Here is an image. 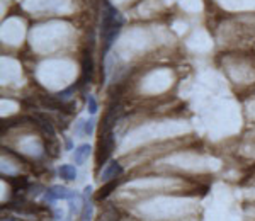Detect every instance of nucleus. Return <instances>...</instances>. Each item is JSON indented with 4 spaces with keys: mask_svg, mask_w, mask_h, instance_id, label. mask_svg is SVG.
<instances>
[{
    "mask_svg": "<svg viewBox=\"0 0 255 221\" xmlns=\"http://www.w3.org/2000/svg\"><path fill=\"white\" fill-rule=\"evenodd\" d=\"M123 24H125V19L119 14V10L112 7L111 3H106V12L102 16V37L108 36L116 27H121Z\"/></svg>",
    "mask_w": 255,
    "mask_h": 221,
    "instance_id": "f03ea898",
    "label": "nucleus"
},
{
    "mask_svg": "<svg viewBox=\"0 0 255 221\" xmlns=\"http://www.w3.org/2000/svg\"><path fill=\"white\" fill-rule=\"evenodd\" d=\"M33 121H34V123H37V128H39V129L43 131V133L46 134V136L55 138V128H53V124H51L50 121L46 119V117H43V116H34Z\"/></svg>",
    "mask_w": 255,
    "mask_h": 221,
    "instance_id": "0eeeda50",
    "label": "nucleus"
},
{
    "mask_svg": "<svg viewBox=\"0 0 255 221\" xmlns=\"http://www.w3.org/2000/svg\"><path fill=\"white\" fill-rule=\"evenodd\" d=\"M91 153H92V147L89 143H84V145H80V147H77L73 151L75 165H84L85 160L91 157Z\"/></svg>",
    "mask_w": 255,
    "mask_h": 221,
    "instance_id": "423d86ee",
    "label": "nucleus"
},
{
    "mask_svg": "<svg viewBox=\"0 0 255 221\" xmlns=\"http://www.w3.org/2000/svg\"><path fill=\"white\" fill-rule=\"evenodd\" d=\"M92 74H94V61H92L91 55H85L82 60V77H80V85H85L92 80Z\"/></svg>",
    "mask_w": 255,
    "mask_h": 221,
    "instance_id": "39448f33",
    "label": "nucleus"
},
{
    "mask_svg": "<svg viewBox=\"0 0 255 221\" xmlns=\"http://www.w3.org/2000/svg\"><path fill=\"white\" fill-rule=\"evenodd\" d=\"M121 174H123V165L119 164L118 160H111L108 165H104V168H102V172H101V179H99V181L101 182L114 181V179H118Z\"/></svg>",
    "mask_w": 255,
    "mask_h": 221,
    "instance_id": "20e7f679",
    "label": "nucleus"
},
{
    "mask_svg": "<svg viewBox=\"0 0 255 221\" xmlns=\"http://www.w3.org/2000/svg\"><path fill=\"white\" fill-rule=\"evenodd\" d=\"M94 128H95V119L85 121V124H84V134L85 136H91V134L94 133Z\"/></svg>",
    "mask_w": 255,
    "mask_h": 221,
    "instance_id": "f8f14e48",
    "label": "nucleus"
},
{
    "mask_svg": "<svg viewBox=\"0 0 255 221\" xmlns=\"http://www.w3.org/2000/svg\"><path fill=\"white\" fill-rule=\"evenodd\" d=\"M9 182L16 192H19L20 189H26L27 185H29V182H27L26 177H9Z\"/></svg>",
    "mask_w": 255,
    "mask_h": 221,
    "instance_id": "9d476101",
    "label": "nucleus"
},
{
    "mask_svg": "<svg viewBox=\"0 0 255 221\" xmlns=\"http://www.w3.org/2000/svg\"><path fill=\"white\" fill-rule=\"evenodd\" d=\"M75 192L70 191V189L63 187V185H51L50 189L46 191V194H44V199L50 203H55L58 201V199H68L70 201L72 198H75Z\"/></svg>",
    "mask_w": 255,
    "mask_h": 221,
    "instance_id": "7ed1b4c3",
    "label": "nucleus"
},
{
    "mask_svg": "<svg viewBox=\"0 0 255 221\" xmlns=\"http://www.w3.org/2000/svg\"><path fill=\"white\" fill-rule=\"evenodd\" d=\"M87 109L91 114H95L99 110V106H97V101H95L94 95H89L87 97Z\"/></svg>",
    "mask_w": 255,
    "mask_h": 221,
    "instance_id": "9b49d317",
    "label": "nucleus"
},
{
    "mask_svg": "<svg viewBox=\"0 0 255 221\" xmlns=\"http://www.w3.org/2000/svg\"><path fill=\"white\" fill-rule=\"evenodd\" d=\"M84 124H85V119H78L77 121V128H75L77 134H84Z\"/></svg>",
    "mask_w": 255,
    "mask_h": 221,
    "instance_id": "4468645a",
    "label": "nucleus"
},
{
    "mask_svg": "<svg viewBox=\"0 0 255 221\" xmlns=\"http://www.w3.org/2000/svg\"><path fill=\"white\" fill-rule=\"evenodd\" d=\"M73 91H75V87H70V89H67V91H63V92H60V94H56L55 97H58L60 101H68L70 99V95L73 94Z\"/></svg>",
    "mask_w": 255,
    "mask_h": 221,
    "instance_id": "ddd939ff",
    "label": "nucleus"
},
{
    "mask_svg": "<svg viewBox=\"0 0 255 221\" xmlns=\"http://www.w3.org/2000/svg\"><path fill=\"white\" fill-rule=\"evenodd\" d=\"M60 177L65 181H75L77 179V168L73 165H61L60 167Z\"/></svg>",
    "mask_w": 255,
    "mask_h": 221,
    "instance_id": "1a4fd4ad",
    "label": "nucleus"
},
{
    "mask_svg": "<svg viewBox=\"0 0 255 221\" xmlns=\"http://www.w3.org/2000/svg\"><path fill=\"white\" fill-rule=\"evenodd\" d=\"M118 184H119L118 179H114V181L106 182V184L101 187V191H99L97 194H95V201H102V199L109 198V196H111V192H112V191H116V187H118Z\"/></svg>",
    "mask_w": 255,
    "mask_h": 221,
    "instance_id": "6e6552de",
    "label": "nucleus"
},
{
    "mask_svg": "<svg viewBox=\"0 0 255 221\" xmlns=\"http://www.w3.org/2000/svg\"><path fill=\"white\" fill-rule=\"evenodd\" d=\"M112 150H114V134L112 131H102L97 143V153H95V162L99 168L108 164Z\"/></svg>",
    "mask_w": 255,
    "mask_h": 221,
    "instance_id": "f257e3e1",
    "label": "nucleus"
}]
</instances>
